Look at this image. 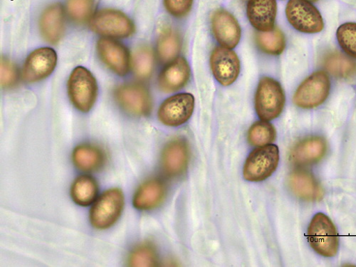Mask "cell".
I'll use <instances>...</instances> for the list:
<instances>
[{
	"label": "cell",
	"mask_w": 356,
	"mask_h": 267,
	"mask_svg": "<svg viewBox=\"0 0 356 267\" xmlns=\"http://www.w3.org/2000/svg\"><path fill=\"white\" fill-rule=\"evenodd\" d=\"M167 12L176 18H183L191 11L193 0H163Z\"/></svg>",
	"instance_id": "33"
},
{
	"label": "cell",
	"mask_w": 356,
	"mask_h": 267,
	"mask_svg": "<svg viewBox=\"0 0 356 267\" xmlns=\"http://www.w3.org/2000/svg\"><path fill=\"white\" fill-rule=\"evenodd\" d=\"M195 108V98L191 94H178L167 99L160 106V122L168 127H177L186 124Z\"/></svg>",
	"instance_id": "10"
},
{
	"label": "cell",
	"mask_w": 356,
	"mask_h": 267,
	"mask_svg": "<svg viewBox=\"0 0 356 267\" xmlns=\"http://www.w3.org/2000/svg\"><path fill=\"white\" fill-rule=\"evenodd\" d=\"M182 38L179 33L170 27L163 29L157 42V51L163 63H170L180 54Z\"/></svg>",
	"instance_id": "24"
},
{
	"label": "cell",
	"mask_w": 356,
	"mask_h": 267,
	"mask_svg": "<svg viewBox=\"0 0 356 267\" xmlns=\"http://www.w3.org/2000/svg\"><path fill=\"white\" fill-rule=\"evenodd\" d=\"M65 12L61 4H52L44 10L40 19V29L47 42L56 44L60 41L65 35Z\"/></svg>",
	"instance_id": "18"
},
{
	"label": "cell",
	"mask_w": 356,
	"mask_h": 267,
	"mask_svg": "<svg viewBox=\"0 0 356 267\" xmlns=\"http://www.w3.org/2000/svg\"><path fill=\"white\" fill-rule=\"evenodd\" d=\"M211 24L214 36L222 47L234 49L239 44L241 27L231 13L223 9L217 10L212 15Z\"/></svg>",
	"instance_id": "16"
},
{
	"label": "cell",
	"mask_w": 356,
	"mask_h": 267,
	"mask_svg": "<svg viewBox=\"0 0 356 267\" xmlns=\"http://www.w3.org/2000/svg\"><path fill=\"white\" fill-rule=\"evenodd\" d=\"M307 1H308L309 3H316L318 1V0H307Z\"/></svg>",
	"instance_id": "34"
},
{
	"label": "cell",
	"mask_w": 356,
	"mask_h": 267,
	"mask_svg": "<svg viewBox=\"0 0 356 267\" xmlns=\"http://www.w3.org/2000/svg\"><path fill=\"white\" fill-rule=\"evenodd\" d=\"M331 82L327 74L318 71L307 78L296 89L293 104L304 109H312L323 104L330 93Z\"/></svg>",
	"instance_id": "4"
},
{
	"label": "cell",
	"mask_w": 356,
	"mask_h": 267,
	"mask_svg": "<svg viewBox=\"0 0 356 267\" xmlns=\"http://www.w3.org/2000/svg\"><path fill=\"white\" fill-rule=\"evenodd\" d=\"M338 42L343 51L356 59V23L341 25L337 33Z\"/></svg>",
	"instance_id": "31"
},
{
	"label": "cell",
	"mask_w": 356,
	"mask_h": 267,
	"mask_svg": "<svg viewBox=\"0 0 356 267\" xmlns=\"http://www.w3.org/2000/svg\"><path fill=\"white\" fill-rule=\"evenodd\" d=\"M68 93L73 105L80 111H90L98 95V85L94 75L83 67L75 68L68 81Z\"/></svg>",
	"instance_id": "3"
},
{
	"label": "cell",
	"mask_w": 356,
	"mask_h": 267,
	"mask_svg": "<svg viewBox=\"0 0 356 267\" xmlns=\"http://www.w3.org/2000/svg\"><path fill=\"white\" fill-rule=\"evenodd\" d=\"M0 80L3 88H11L18 81V71L8 58L3 57L0 65Z\"/></svg>",
	"instance_id": "32"
},
{
	"label": "cell",
	"mask_w": 356,
	"mask_h": 267,
	"mask_svg": "<svg viewBox=\"0 0 356 267\" xmlns=\"http://www.w3.org/2000/svg\"><path fill=\"white\" fill-rule=\"evenodd\" d=\"M211 67L217 81L222 86L232 84L241 72L238 56L231 49L216 47L211 56Z\"/></svg>",
	"instance_id": "13"
},
{
	"label": "cell",
	"mask_w": 356,
	"mask_h": 267,
	"mask_svg": "<svg viewBox=\"0 0 356 267\" xmlns=\"http://www.w3.org/2000/svg\"><path fill=\"white\" fill-rule=\"evenodd\" d=\"M132 67L136 76L141 79L150 78L155 68V55L147 46L137 47L132 55Z\"/></svg>",
	"instance_id": "26"
},
{
	"label": "cell",
	"mask_w": 356,
	"mask_h": 267,
	"mask_svg": "<svg viewBox=\"0 0 356 267\" xmlns=\"http://www.w3.org/2000/svg\"><path fill=\"white\" fill-rule=\"evenodd\" d=\"M280 161V151L276 145H266L251 153L244 166L245 179L251 182L263 181L277 170Z\"/></svg>",
	"instance_id": "6"
},
{
	"label": "cell",
	"mask_w": 356,
	"mask_h": 267,
	"mask_svg": "<svg viewBox=\"0 0 356 267\" xmlns=\"http://www.w3.org/2000/svg\"><path fill=\"white\" fill-rule=\"evenodd\" d=\"M327 141L321 136H309L291 148L289 160L296 166L305 167L321 161L327 153Z\"/></svg>",
	"instance_id": "14"
},
{
	"label": "cell",
	"mask_w": 356,
	"mask_h": 267,
	"mask_svg": "<svg viewBox=\"0 0 356 267\" xmlns=\"http://www.w3.org/2000/svg\"><path fill=\"white\" fill-rule=\"evenodd\" d=\"M277 13L276 0H249L248 17L259 32H268L274 29Z\"/></svg>",
	"instance_id": "19"
},
{
	"label": "cell",
	"mask_w": 356,
	"mask_h": 267,
	"mask_svg": "<svg viewBox=\"0 0 356 267\" xmlns=\"http://www.w3.org/2000/svg\"><path fill=\"white\" fill-rule=\"evenodd\" d=\"M95 0H67V10L76 23L82 24L92 17Z\"/></svg>",
	"instance_id": "30"
},
{
	"label": "cell",
	"mask_w": 356,
	"mask_h": 267,
	"mask_svg": "<svg viewBox=\"0 0 356 267\" xmlns=\"http://www.w3.org/2000/svg\"><path fill=\"white\" fill-rule=\"evenodd\" d=\"M115 98L118 104L132 115L146 116L152 110L149 91L138 83H130L118 86L115 91Z\"/></svg>",
	"instance_id": "9"
},
{
	"label": "cell",
	"mask_w": 356,
	"mask_h": 267,
	"mask_svg": "<svg viewBox=\"0 0 356 267\" xmlns=\"http://www.w3.org/2000/svg\"><path fill=\"white\" fill-rule=\"evenodd\" d=\"M102 61L118 76L127 75L130 67V55L127 47L115 40L102 38L97 44Z\"/></svg>",
	"instance_id": "15"
},
{
	"label": "cell",
	"mask_w": 356,
	"mask_h": 267,
	"mask_svg": "<svg viewBox=\"0 0 356 267\" xmlns=\"http://www.w3.org/2000/svg\"><path fill=\"white\" fill-rule=\"evenodd\" d=\"M124 205L122 190L109 189L104 192L95 202L90 212L92 226L98 229L112 227L120 219Z\"/></svg>",
	"instance_id": "5"
},
{
	"label": "cell",
	"mask_w": 356,
	"mask_h": 267,
	"mask_svg": "<svg viewBox=\"0 0 356 267\" xmlns=\"http://www.w3.org/2000/svg\"><path fill=\"white\" fill-rule=\"evenodd\" d=\"M166 195L165 184L154 178L143 183L138 188L134 197L133 204L139 211L154 210L163 203Z\"/></svg>",
	"instance_id": "22"
},
{
	"label": "cell",
	"mask_w": 356,
	"mask_h": 267,
	"mask_svg": "<svg viewBox=\"0 0 356 267\" xmlns=\"http://www.w3.org/2000/svg\"><path fill=\"white\" fill-rule=\"evenodd\" d=\"M284 105L285 95L281 84L273 78H262L255 95V108L260 120H275L282 113Z\"/></svg>",
	"instance_id": "2"
},
{
	"label": "cell",
	"mask_w": 356,
	"mask_h": 267,
	"mask_svg": "<svg viewBox=\"0 0 356 267\" xmlns=\"http://www.w3.org/2000/svg\"><path fill=\"white\" fill-rule=\"evenodd\" d=\"M277 137L275 128L267 122L254 124L248 131V140L253 146H264L273 143Z\"/></svg>",
	"instance_id": "29"
},
{
	"label": "cell",
	"mask_w": 356,
	"mask_h": 267,
	"mask_svg": "<svg viewBox=\"0 0 356 267\" xmlns=\"http://www.w3.org/2000/svg\"><path fill=\"white\" fill-rule=\"evenodd\" d=\"M57 62L55 51L49 47H42L28 56L22 70V78L27 83H34L50 76Z\"/></svg>",
	"instance_id": "12"
},
{
	"label": "cell",
	"mask_w": 356,
	"mask_h": 267,
	"mask_svg": "<svg viewBox=\"0 0 356 267\" xmlns=\"http://www.w3.org/2000/svg\"><path fill=\"white\" fill-rule=\"evenodd\" d=\"M159 257L156 248L151 243H143L131 252L129 266L134 267H152L158 266Z\"/></svg>",
	"instance_id": "28"
},
{
	"label": "cell",
	"mask_w": 356,
	"mask_h": 267,
	"mask_svg": "<svg viewBox=\"0 0 356 267\" xmlns=\"http://www.w3.org/2000/svg\"><path fill=\"white\" fill-rule=\"evenodd\" d=\"M191 157L190 147L185 139L175 138L166 144L161 156V165L168 177L175 178L185 173Z\"/></svg>",
	"instance_id": "11"
},
{
	"label": "cell",
	"mask_w": 356,
	"mask_h": 267,
	"mask_svg": "<svg viewBox=\"0 0 356 267\" xmlns=\"http://www.w3.org/2000/svg\"><path fill=\"white\" fill-rule=\"evenodd\" d=\"M99 193L97 181L91 176L81 175L76 178L71 188V196L75 203L86 207L96 201Z\"/></svg>",
	"instance_id": "25"
},
{
	"label": "cell",
	"mask_w": 356,
	"mask_h": 267,
	"mask_svg": "<svg viewBox=\"0 0 356 267\" xmlns=\"http://www.w3.org/2000/svg\"><path fill=\"white\" fill-rule=\"evenodd\" d=\"M288 185L293 195L302 200L315 202L323 198L322 187L309 172L293 171L289 176Z\"/></svg>",
	"instance_id": "20"
},
{
	"label": "cell",
	"mask_w": 356,
	"mask_h": 267,
	"mask_svg": "<svg viewBox=\"0 0 356 267\" xmlns=\"http://www.w3.org/2000/svg\"><path fill=\"white\" fill-rule=\"evenodd\" d=\"M286 15L289 22L299 32L316 34L323 29L321 13L307 0H289Z\"/></svg>",
	"instance_id": "8"
},
{
	"label": "cell",
	"mask_w": 356,
	"mask_h": 267,
	"mask_svg": "<svg viewBox=\"0 0 356 267\" xmlns=\"http://www.w3.org/2000/svg\"><path fill=\"white\" fill-rule=\"evenodd\" d=\"M255 40L259 49L267 54L280 55L286 47L285 37L277 26L271 31L257 33Z\"/></svg>",
	"instance_id": "27"
},
{
	"label": "cell",
	"mask_w": 356,
	"mask_h": 267,
	"mask_svg": "<svg viewBox=\"0 0 356 267\" xmlns=\"http://www.w3.org/2000/svg\"><path fill=\"white\" fill-rule=\"evenodd\" d=\"M323 69L334 78L356 83V61L339 51L325 53L322 58Z\"/></svg>",
	"instance_id": "21"
},
{
	"label": "cell",
	"mask_w": 356,
	"mask_h": 267,
	"mask_svg": "<svg viewBox=\"0 0 356 267\" xmlns=\"http://www.w3.org/2000/svg\"><path fill=\"white\" fill-rule=\"evenodd\" d=\"M190 77L191 69L186 59L178 57L162 70L159 77V86L163 92H175L186 86Z\"/></svg>",
	"instance_id": "17"
},
{
	"label": "cell",
	"mask_w": 356,
	"mask_h": 267,
	"mask_svg": "<svg viewBox=\"0 0 356 267\" xmlns=\"http://www.w3.org/2000/svg\"><path fill=\"white\" fill-rule=\"evenodd\" d=\"M90 26L96 33L110 38H127L135 32L132 20L124 13L113 9H103L92 18Z\"/></svg>",
	"instance_id": "7"
},
{
	"label": "cell",
	"mask_w": 356,
	"mask_h": 267,
	"mask_svg": "<svg viewBox=\"0 0 356 267\" xmlns=\"http://www.w3.org/2000/svg\"><path fill=\"white\" fill-rule=\"evenodd\" d=\"M72 159L76 167L83 172H95L105 163V155L99 147L91 145H81L73 152Z\"/></svg>",
	"instance_id": "23"
},
{
	"label": "cell",
	"mask_w": 356,
	"mask_h": 267,
	"mask_svg": "<svg viewBox=\"0 0 356 267\" xmlns=\"http://www.w3.org/2000/svg\"><path fill=\"white\" fill-rule=\"evenodd\" d=\"M307 236L311 247L321 256L333 257L338 253L339 234L327 216L316 214L311 221Z\"/></svg>",
	"instance_id": "1"
}]
</instances>
